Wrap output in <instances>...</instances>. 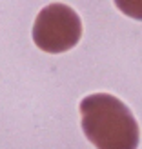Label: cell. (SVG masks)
I'll use <instances>...</instances> for the list:
<instances>
[{
  "instance_id": "1",
  "label": "cell",
  "mask_w": 142,
  "mask_h": 149,
  "mask_svg": "<svg viewBox=\"0 0 142 149\" xmlns=\"http://www.w3.org/2000/svg\"><path fill=\"white\" fill-rule=\"evenodd\" d=\"M82 131L97 149H137L140 129L131 109L109 93H93L80 102Z\"/></svg>"
},
{
  "instance_id": "2",
  "label": "cell",
  "mask_w": 142,
  "mask_h": 149,
  "mask_svg": "<svg viewBox=\"0 0 142 149\" xmlns=\"http://www.w3.org/2000/svg\"><path fill=\"white\" fill-rule=\"evenodd\" d=\"M33 42L46 53H66L80 42L82 20L68 4H49L36 15L31 29Z\"/></svg>"
},
{
  "instance_id": "3",
  "label": "cell",
  "mask_w": 142,
  "mask_h": 149,
  "mask_svg": "<svg viewBox=\"0 0 142 149\" xmlns=\"http://www.w3.org/2000/svg\"><path fill=\"white\" fill-rule=\"evenodd\" d=\"M117 7H118V9H122L128 17L142 20V2H128V4L117 2Z\"/></svg>"
}]
</instances>
